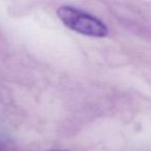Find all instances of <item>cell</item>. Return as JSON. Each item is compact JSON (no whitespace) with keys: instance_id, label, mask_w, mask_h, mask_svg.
I'll return each mask as SVG.
<instances>
[{"instance_id":"obj_2","label":"cell","mask_w":151,"mask_h":151,"mask_svg":"<svg viewBox=\"0 0 151 151\" xmlns=\"http://www.w3.org/2000/svg\"><path fill=\"white\" fill-rule=\"evenodd\" d=\"M52 151H57V150H52Z\"/></svg>"},{"instance_id":"obj_1","label":"cell","mask_w":151,"mask_h":151,"mask_svg":"<svg viewBox=\"0 0 151 151\" xmlns=\"http://www.w3.org/2000/svg\"><path fill=\"white\" fill-rule=\"evenodd\" d=\"M57 16L67 28L86 36L105 37L109 33L105 23L100 19L74 6H60Z\"/></svg>"}]
</instances>
